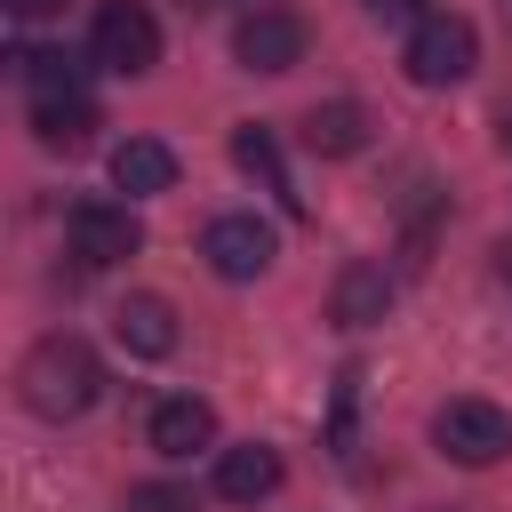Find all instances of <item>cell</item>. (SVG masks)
Listing matches in <instances>:
<instances>
[{
	"mask_svg": "<svg viewBox=\"0 0 512 512\" xmlns=\"http://www.w3.org/2000/svg\"><path fill=\"white\" fill-rule=\"evenodd\" d=\"M24 408L32 416H48V424H64V416H88L96 408V392H104V360L80 344V336H40L32 352H24Z\"/></svg>",
	"mask_w": 512,
	"mask_h": 512,
	"instance_id": "6da1fadb",
	"label": "cell"
},
{
	"mask_svg": "<svg viewBox=\"0 0 512 512\" xmlns=\"http://www.w3.org/2000/svg\"><path fill=\"white\" fill-rule=\"evenodd\" d=\"M88 56H96L104 72H120V80H144V72L160 64V24H152V8H144V0H104L96 24H88Z\"/></svg>",
	"mask_w": 512,
	"mask_h": 512,
	"instance_id": "7a4b0ae2",
	"label": "cell"
},
{
	"mask_svg": "<svg viewBox=\"0 0 512 512\" xmlns=\"http://www.w3.org/2000/svg\"><path fill=\"white\" fill-rule=\"evenodd\" d=\"M480 64V32L464 24V16H416V32H408V80L416 88H456L464 72Z\"/></svg>",
	"mask_w": 512,
	"mask_h": 512,
	"instance_id": "3957f363",
	"label": "cell"
},
{
	"mask_svg": "<svg viewBox=\"0 0 512 512\" xmlns=\"http://www.w3.org/2000/svg\"><path fill=\"white\" fill-rule=\"evenodd\" d=\"M432 440L456 464H496V456H512V416L496 400H440L432 408Z\"/></svg>",
	"mask_w": 512,
	"mask_h": 512,
	"instance_id": "277c9868",
	"label": "cell"
},
{
	"mask_svg": "<svg viewBox=\"0 0 512 512\" xmlns=\"http://www.w3.org/2000/svg\"><path fill=\"white\" fill-rule=\"evenodd\" d=\"M64 232H72V256L80 264H128L144 248V224H136L128 200H72Z\"/></svg>",
	"mask_w": 512,
	"mask_h": 512,
	"instance_id": "5b68a950",
	"label": "cell"
},
{
	"mask_svg": "<svg viewBox=\"0 0 512 512\" xmlns=\"http://www.w3.org/2000/svg\"><path fill=\"white\" fill-rule=\"evenodd\" d=\"M272 248H280V232H272L256 208H232V216H216V224L200 232V256L216 264V280H256V272L272 264Z\"/></svg>",
	"mask_w": 512,
	"mask_h": 512,
	"instance_id": "8992f818",
	"label": "cell"
},
{
	"mask_svg": "<svg viewBox=\"0 0 512 512\" xmlns=\"http://www.w3.org/2000/svg\"><path fill=\"white\" fill-rule=\"evenodd\" d=\"M232 56H240V72H288V64H304V16L296 8H248L232 24Z\"/></svg>",
	"mask_w": 512,
	"mask_h": 512,
	"instance_id": "52a82bcc",
	"label": "cell"
},
{
	"mask_svg": "<svg viewBox=\"0 0 512 512\" xmlns=\"http://www.w3.org/2000/svg\"><path fill=\"white\" fill-rule=\"evenodd\" d=\"M144 440H152L168 464H184V456H200V448L216 440V408H208L200 392H176V400H160V408H152Z\"/></svg>",
	"mask_w": 512,
	"mask_h": 512,
	"instance_id": "ba28073f",
	"label": "cell"
},
{
	"mask_svg": "<svg viewBox=\"0 0 512 512\" xmlns=\"http://www.w3.org/2000/svg\"><path fill=\"white\" fill-rule=\"evenodd\" d=\"M272 488H280V448L248 440V448H224L216 456V496L224 504H264Z\"/></svg>",
	"mask_w": 512,
	"mask_h": 512,
	"instance_id": "9c48e42d",
	"label": "cell"
},
{
	"mask_svg": "<svg viewBox=\"0 0 512 512\" xmlns=\"http://www.w3.org/2000/svg\"><path fill=\"white\" fill-rule=\"evenodd\" d=\"M328 312H336L344 328H376V320L392 312V272H384V264H344Z\"/></svg>",
	"mask_w": 512,
	"mask_h": 512,
	"instance_id": "30bf717a",
	"label": "cell"
},
{
	"mask_svg": "<svg viewBox=\"0 0 512 512\" xmlns=\"http://www.w3.org/2000/svg\"><path fill=\"white\" fill-rule=\"evenodd\" d=\"M112 336H120L136 360H160V352H176V304H168V296H128V304L112 312Z\"/></svg>",
	"mask_w": 512,
	"mask_h": 512,
	"instance_id": "8fae6325",
	"label": "cell"
},
{
	"mask_svg": "<svg viewBox=\"0 0 512 512\" xmlns=\"http://www.w3.org/2000/svg\"><path fill=\"white\" fill-rule=\"evenodd\" d=\"M32 136H40L48 152H80V144L96 136V104H88V88H72V96H32Z\"/></svg>",
	"mask_w": 512,
	"mask_h": 512,
	"instance_id": "7c38bea8",
	"label": "cell"
},
{
	"mask_svg": "<svg viewBox=\"0 0 512 512\" xmlns=\"http://www.w3.org/2000/svg\"><path fill=\"white\" fill-rule=\"evenodd\" d=\"M112 184H120L128 200L168 192V184H176V152H168L160 136H128V144H112Z\"/></svg>",
	"mask_w": 512,
	"mask_h": 512,
	"instance_id": "4fadbf2b",
	"label": "cell"
},
{
	"mask_svg": "<svg viewBox=\"0 0 512 512\" xmlns=\"http://www.w3.org/2000/svg\"><path fill=\"white\" fill-rule=\"evenodd\" d=\"M304 144H312L320 160H344V152H360V144H368V112H360L352 96L312 104V112H304Z\"/></svg>",
	"mask_w": 512,
	"mask_h": 512,
	"instance_id": "5bb4252c",
	"label": "cell"
},
{
	"mask_svg": "<svg viewBox=\"0 0 512 512\" xmlns=\"http://www.w3.org/2000/svg\"><path fill=\"white\" fill-rule=\"evenodd\" d=\"M232 160H240L248 176H264V192H280V208H288V216L304 208V192L288 184V160H280V144H272V128H256V120H248V128H232Z\"/></svg>",
	"mask_w": 512,
	"mask_h": 512,
	"instance_id": "9a60e30c",
	"label": "cell"
},
{
	"mask_svg": "<svg viewBox=\"0 0 512 512\" xmlns=\"http://www.w3.org/2000/svg\"><path fill=\"white\" fill-rule=\"evenodd\" d=\"M16 72H24L32 96H72V88H80V64H72L64 48H32V56H16Z\"/></svg>",
	"mask_w": 512,
	"mask_h": 512,
	"instance_id": "2e32d148",
	"label": "cell"
},
{
	"mask_svg": "<svg viewBox=\"0 0 512 512\" xmlns=\"http://www.w3.org/2000/svg\"><path fill=\"white\" fill-rule=\"evenodd\" d=\"M128 512H200V504H192V488H168V480H144V488H128Z\"/></svg>",
	"mask_w": 512,
	"mask_h": 512,
	"instance_id": "e0dca14e",
	"label": "cell"
},
{
	"mask_svg": "<svg viewBox=\"0 0 512 512\" xmlns=\"http://www.w3.org/2000/svg\"><path fill=\"white\" fill-rule=\"evenodd\" d=\"M0 8H8V16H56L64 0H0Z\"/></svg>",
	"mask_w": 512,
	"mask_h": 512,
	"instance_id": "ac0fdd59",
	"label": "cell"
},
{
	"mask_svg": "<svg viewBox=\"0 0 512 512\" xmlns=\"http://www.w3.org/2000/svg\"><path fill=\"white\" fill-rule=\"evenodd\" d=\"M496 272H504V280H512V240H504V248H496Z\"/></svg>",
	"mask_w": 512,
	"mask_h": 512,
	"instance_id": "d6986e66",
	"label": "cell"
},
{
	"mask_svg": "<svg viewBox=\"0 0 512 512\" xmlns=\"http://www.w3.org/2000/svg\"><path fill=\"white\" fill-rule=\"evenodd\" d=\"M496 136H504V152H512V104H504V120H496Z\"/></svg>",
	"mask_w": 512,
	"mask_h": 512,
	"instance_id": "ffe728a7",
	"label": "cell"
},
{
	"mask_svg": "<svg viewBox=\"0 0 512 512\" xmlns=\"http://www.w3.org/2000/svg\"><path fill=\"white\" fill-rule=\"evenodd\" d=\"M368 8H416V0H368Z\"/></svg>",
	"mask_w": 512,
	"mask_h": 512,
	"instance_id": "44dd1931",
	"label": "cell"
}]
</instances>
